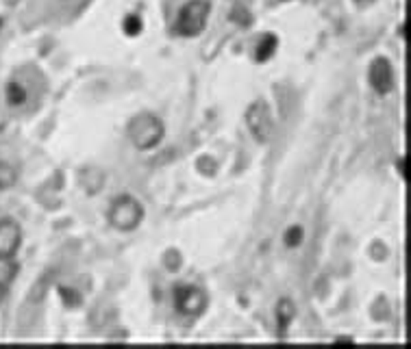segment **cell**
I'll return each instance as SVG.
<instances>
[{"instance_id": "4", "label": "cell", "mask_w": 411, "mask_h": 349, "mask_svg": "<svg viewBox=\"0 0 411 349\" xmlns=\"http://www.w3.org/2000/svg\"><path fill=\"white\" fill-rule=\"evenodd\" d=\"M246 124L248 130L253 132V137L259 143H266L272 134L274 121H272V113L270 106L266 104V100H255L251 106L246 109Z\"/></svg>"}, {"instance_id": "8", "label": "cell", "mask_w": 411, "mask_h": 349, "mask_svg": "<svg viewBox=\"0 0 411 349\" xmlns=\"http://www.w3.org/2000/svg\"><path fill=\"white\" fill-rule=\"evenodd\" d=\"M294 312H296V306H294V301L291 299H287V297H283L281 301L276 303V328H278V332H285L287 328H289V323L294 321Z\"/></svg>"}, {"instance_id": "3", "label": "cell", "mask_w": 411, "mask_h": 349, "mask_svg": "<svg viewBox=\"0 0 411 349\" xmlns=\"http://www.w3.org/2000/svg\"><path fill=\"white\" fill-rule=\"evenodd\" d=\"M209 11H211V5L207 0H192V3H187L181 9L179 18H176V24H174V30L183 37L200 35L204 26H207Z\"/></svg>"}, {"instance_id": "1", "label": "cell", "mask_w": 411, "mask_h": 349, "mask_svg": "<svg viewBox=\"0 0 411 349\" xmlns=\"http://www.w3.org/2000/svg\"><path fill=\"white\" fill-rule=\"evenodd\" d=\"M164 134H166L164 121L153 113H140L128 124V139L142 152L157 148L161 139H164Z\"/></svg>"}, {"instance_id": "17", "label": "cell", "mask_w": 411, "mask_h": 349, "mask_svg": "<svg viewBox=\"0 0 411 349\" xmlns=\"http://www.w3.org/2000/svg\"><path fill=\"white\" fill-rule=\"evenodd\" d=\"M5 295H7V288L0 284V303H3V299H5Z\"/></svg>"}, {"instance_id": "6", "label": "cell", "mask_w": 411, "mask_h": 349, "mask_svg": "<svg viewBox=\"0 0 411 349\" xmlns=\"http://www.w3.org/2000/svg\"><path fill=\"white\" fill-rule=\"evenodd\" d=\"M22 243V228L16 219H0V261H9L18 254Z\"/></svg>"}, {"instance_id": "18", "label": "cell", "mask_w": 411, "mask_h": 349, "mask_svg": "<svg viewBox=\"0 0 411 349\" xmlns=\"http://www.w3.org/2000/svg\"><path fill=\"white\" fill-rule=\"evenodd\" d=\"M0 24H3V20H0Z\"/></svg>"}, {"instance_id": "16", "label": "cell", "mask_w": 411, "mask_h": 349, "mask_svg": "<svg viewBox=\"0 0 411 349\" xmlns=\"http://www.w3.org/2000/svg\"><path fill=\"white\" fill-rule=\"evenodd\" d=\"M335 343H350V345H352V343H355V341H352V339H348V337H337V339H335Z\"/></svg>"}, {"instance_id": "13", "label": "cell", "mask_w": 411, "mask_h": 349, "mask_svg": "<svg viewBox=\"0 0 411 349\" xmlns=\"http://www.w3.org/2000/svg\"><path fill=\"white\" fill-rule=\"evenodd\" d=\"M303 239H305V230L300 226H291L289 230L285 232V246L287 248H298L300 243H303Z\"/></svg>"}, {"instance_id": "7", "label": "cell", "mask_w": 411, "mask_h": 349, "mask_svg": "<svg viewBox=\"0 0 411 349\" xmlns=\"http://www.w3.org/2000/svg\"><path fill=\"white\" fill-rule=\"evenodd\" d=\"M368 81H370V87L376 91L381 96H388L390 91L394 89V70H392V63L390 59L385 57H379L370 63V70H368Z\"/></svg>"}, {"instance_id": "14", "label": "cell", "mask_w": 411, "mask_h": 349, "mask_svg": "<svg viewBox=\"0 0 411 349\" xmlns=\"http://www.w3.org/2000/svg\"><path fill=\"white\" fill-rule=\"evenodd\" d=\"M48 286H50V278L46 276V278H44L37 286H35V291H33V299L35 301H39L44 295H46V291H48Z\"/></svg>"}, {"instance_id": "15", "label": "cell", "mask_w": 411, "mask_h": 349, "mask_svg": "<svg viewBox=\"0 0 411 349\" xmlns=\"http://www.w3.org/2000/svg\"><path fill=\"white\" fill-rule=\"evenodd\" d=\"M396 167H399V174H401V176L405 178L407 174H405V159H403V157H401L399 161H396Z\"/></svg>"}, {"instance_id": "5", "label": "cell", "mask_w": 411, "mask_h": 349, "mask_svg": "<svg viewBox=\"0 0 411 349\" xmlns=\"http://www.w3.org/2000/svg\"><path fill=\"white\" fill-rule=\"evenodd\" d=\"M174 306L183 315L198 317L207 308V293L198 286H179L174 291Z\"/></svg>"}, {"instance_id": "2", "label": "cell", "mask_w": 411, "mask_h": 349, "mask_svg": "<svg viewBox=\"0 0 411 349\" xmlns=\"http://www.w3.org/2000/svg\"><path fill=\"white\" fill-rule=\"evenodd\" d=\"M107 217H109V223L115 228V230L131 232L142 223L144 208L133 195H120L117 200H113Z\"/></svg>"}, {"instance_id": "10", "label": "cell", "mask_w": 411, "mask_h": 349, "mask_svg": "<svg viewBox=\"0 0 411 349\" xmlns=\"http://www.w3.org/2000/svg\"><path fill=\"white\" fill-rule=\"evenodd\" d=\"M16 178H18L16 167L0 161V191H5V189L16 185Z\"/></svg>"}, {"instance_id": "9", "label": "cell", "mask_w": 411, "mask_h": 349, "mask_svg": "<svg viewBox=\"0 0 411 349\" xmlns=\"http://www.w3.org/2000/svg\"><path fill=\"white\" fill-rule=\"evenodd\" d=\"M276 46H278L276 35H272V33L263 35V39L259 41L257 50H255V59L259 61V63H266V61H270V59H272V54L276 52Z\"/></svg>"}, {"instance_id": "11", "label": "cell", "mask_w": 411, "mask_h": 349, "mask_svg": "<svg viewBox=\"0 0 411 349\" xmlns=\"http://www.w3.org/2000/svg\"><path fill=\"white\" fill-rule=\"evenodd\" d=\"M142 28H144V22H142L140 15H126L124 22H122V30L128 37H137L142 33Z\"/></svg>"}, {"instance_id": "12", "label": "cell", "mask_w": 411, "mask_h": 349, "mask_svg": "<svg viewBox=\"0 0 411 349\" xmlns=\"http://www.w3.org/2000/svg\"><path fill=\"white\" fill-rule=\"evenodd\" d=\"M7 100H9V104H13V106L24 104V100H26L24 87L18 85V83H9V85H7Z\"/></svg>"}]
</instances>
